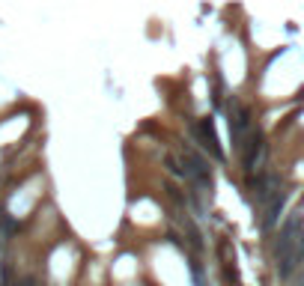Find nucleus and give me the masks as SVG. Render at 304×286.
Returning <instances> with one entry per match:
<instances>
[{"instance_id": "obj_1", "label": "nucleus", "mask_w": 304, "mask_h": 286, "mask_svg": "<svg viewBox=\"0 0 304 286\" xmlns=\"http://www.w3.org/2000/svg\"><path fill=\"white\" fill-rule=\"evenodd\" d=\"M274 259H277V271L280 277H289L304 259V223L298 215H292L280 239H277V251H274Z\"/></svg>"}, {"instance_id": "obj_2", "label": "nucleus", "mask_w": 304, "mask_h": 286, "mask_svg": "<svg viewBox=\"0 0 304 286\" xmlns=\"http://www.w3.org/2000/svg\"><path fill=\"white\" fill-rule=\"evenodd\" d=\"M277 194H280V179H277L274 173H266V176H260L257 182H251V197H254L257 203H271Z\"/></svg>"}, {"instance_id": "obj_3", "label": "nucleus", "mask_w": 304, "mask_h": 286, "mask_svg": "<svg viewBox=\"0 0 304 286\" xmlns=\"http://www.w3.org/2000/svg\"><path fill=\"white\" fill-rule=\"evenodd\" d=\"M227 113H230V134H233V140L241 146V137H245V131L251 126V113H248V107H241L238 101H233V104L227 107Z\"/></svg>"}, {"instance_id": "obj_4", "label": "nucleus", "mask_w": 304, "mask_h": 286, "mask_svg": "<svg viewBox=\"0 0 304 286\" xmlns=\"http://www.w3.org/2000/svg\"><path fill=\"white\" fill-rule=\"evenodd\" d=\"M263 158H266V137L260 131H254L251 140H248V146H245V167L248 170H257Z\"/></svg>"}, {"instance_id": "obj_5", "label": "nucleus", "mask_w": 304, "mask_h": 286, "mask_svg": "<svg viewBox=\"0 0 304 286\" xmlns=\"http://www.w3.org/2000/svg\"><path fill=\"white\" fill-rule=\"evenodd\" d=\"M197 137H200V143L215 155V158H224V149H221V143H218V131L212 126V120H200V123H197Z\"/></svg>"}, {"instance_id": "obj_6", "label": "nucleus", "mask_w": 304, "mask_h": 286, "mask_svg": "<svg viewBox=\"0 0 304 286\" xmlns=\"http://www.w3.org/2000/svg\"><path fill=\"white\" fill-rule=\"evenodd\" d=\"M283 203H286V194H277L269 203V212H266V218H263V230H271V226L277 223L280 212H283Z\"/></svg>"}, {"instance_id": "obj_7", "label": "nucleus", "mask_w": 304, "mask_h": 286, "mask_svg": "<svg viewBox=\"0 0 304 286\" xmlns=\"http://www.w3.org/2000/svg\"><path fill=\"white\" fill-rule=\"evenodd\" d=\"M164 164L170 167V173H176V176H185V167H179V161L173 158V155H167V158H164Z\"/></svg>"}, {"instance_id": "obj_8", "label": "nucleus", "mask_w": 304, "mask_h": 286, "mask_svg": "<svg viewBox=\"0 0 304 286\" xmlns=\"http://www.w3.org/2000/svg\"><path fill=\"white\" fill-rule=\"evenodd\" d=\"M191 274H194V283H197V286H206V283H203V271H200L197 262H191Z\"/></svg>"}, {"instance_id": "obj_9", "label": "nucleus", "mask_w": 304, "mask_h": 286, "mask_svg": "<svg viewBox=\"0 0 304 286\" xmlns=\"http://www.w3.org/2000/svg\"><path fill=\"white\" fill-rule=\"evenodd\" d=\"M15 286H42V283H39L36 277H24V280H18Z\"/></svg>"}]
</instances>
